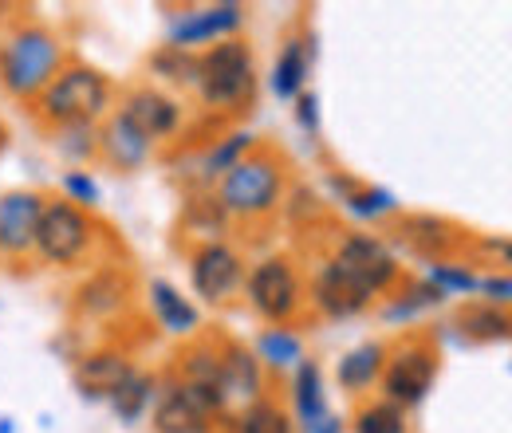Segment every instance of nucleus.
<instances>
[{
    "label": "nucleus",
    "mask_w": 512,
    "mask_h": 433,
    "mask_svg": "<svg viewBox=\"0 0 512 433\" xmlns=\"http://www.w3.org/2000/svg\"><path fill=\"white\" fill-rule=\"evenodd\" d=\"M150 71L166 83H178V87H197V56L193 52H182V48H158L150 56Z\"/></svg>",
    "instance_id": "obj_30"
},
{
    "label": "nucleus",
    "mask_w": 512,
    "mask_h": 433,
    "mask_svg": "<svg viewBox=\"0 0 512 433\" xmlns=\"http://www.w3.org/2000/svg\"><path fill=\"white\" fill-rule=\"evenodd\" d=\"M485 248H489V252H497V256L512 268V237L509 241H485Z\"/></svg>",
    "instance_id": "obj_38"
},
{
    "label": "nucleus",
    "mask_w": 512,
    "mask_h": 433,
    "mask_svg": "<svg viewBox=\"0 0 512 433\" xmlns=\"http://www.w3.org/2000/svg\"><path fill=\"white\" fill-rule=\"evenodd\" d=\"M312 304L323 315H331V319H351L363 308H371V300L363 292H355L331 264H323L320 272H316V280H312Z\"/></svg>",
    "instance_id": "obj_18"
},
{
    "label": "nucleus",
    "mask_w": 512,
    "mask_h": 433,
    "mask_svg": "<svg viewBox=\"0 0 512 433\" xmlns=\"http://www.w3.org/2000/svg\"><path fill=\"white\" fill-rule=\"evenodd\" d=\"M296 119H300V126H304L308 134H320V99H316L312 91H304V95L296 99Z\"/></svg>",
    "instance_id": "obj_36"
},
{
    "label": "nucleus",
    "mask_w": 512,
    "mask_h": 433,
    "mask_svg": "<svg viewBox=\"0 0 512 433\" xmlns=\"http://www.w3.org/2000/svg\"><path fill=\"white\" fill-rule=\"evenodd\" d=\"M256 359H260V367H300L304 363V339L288 327H268L256 339Z\"/></svg>",
    "instance_id": "obj_24"
},
{
    "label": "nucleus",
    "mask_w": 512,
    "mask_h": 433,
    "mask_svg": "<svg viewBox=\"0 0 512 433\" xmlns=\"http://www.w3.org/2000/svg\"><path fill=\"white\" fill-rule=\"evenodd\" d=\"M292 402H296V418H300L304 433H312L323 418L331 414V410H327V394H323L320 363L304 359V363L296 367V378H292Z\"/></svg>",
    "instance_id": "obj_21"
},
{
    "label": "nucleus",
    "mask_w": 512,
    "mask_h": 433,
    "mask_svg": "<svg viewBox=\"0 0 512 433\" xmlns=\"http://www.w3.org/2000/svg\"><path fill=\"white\" fill-rule=\"evenodd\" d=\"M308 71H312V44L300 40V36L284 40L280 56L272 63V95L276 99H300L304 83H308Z\"/></svg>",
    "instance_id": "obj_19"
},
{
    "label": "nucleus",
    "mask_w": 512,
    "mask_h": 433,
    "mask_svg": "<svg viewBox=\"0 0 512 433\" xmlns=\"http://www.w3.org/2000/svg\"><path fill=\"white\" fill-rule=\"evenodd\" d=\"M123 300H127V276L123 272H99L79 292V308L87 315H111V311L123 308Z\"/></svg>",
    "instance_id": "obj_25"
},
{
    "label": "nucleus",
    "mask_w": 512,
    "mask_h": 433,
    "mask_svg": "<svg viewBox=\"0 0 512 433\" xmlns=\"http://www.w3.org/2000/svg\"><path fill=\"white\" fill-rule=\"evenodd\" d=\"M312 433H343V422H339L335 414H327V418H323V422Z\"/></svg>",
    "instance_id": "obj_39"
},
{
    "label": "nucleus",
    "mask_w": 512,
    "mask_h": 433,
    "mask_svg": "<svg viewBox=\"0 0 512 433\" xmlns=\"http://www.w3.org/2000/svg\"><path fill=\"white\" fill-rule=\"evenodd\" d=\"M190 284L205 304H225L245 288V260L225 241H205L190 256Z\"/></svg>",
    "instance_id": "obj_10"
},
{
    "label": "nucleus",
    "mask_w": 512,
    "mask_h": 433,
    "mask_svg": "<svg viewBox=\"0 0 512 433\" xmlns=\"http://www.w3.org/2000/svg\"><path fill=\"white\" fill-rule=\"evenodd\" d=\"M221 394H225V406L229 402L253 406L264 398V367H260L256 351L241 347V343L221 347Z\"/></svg>",
    "instance_id": "obj_14"
},
{
    "label": "nucleus",
    "mask_w": 512,
    "mask_h": 433,
    "mask_svg": "<svg viewBox=\"0 0 512 433\" xmlns=\"http://www.w3.org/2000/svg\"><path fill=\"white\" fill-rule=\"evenodd\" d=\"M197 95L209 111H245L256 95V60L245 40H221L197 56Z\"/></svg>",
    "instance_id": "obj_2"
},
{
    "label": "nucleus",
    "mask_w": 512,
    "mask_h": 433,
    "mask_svg": "<svg viewBox=\"0 0 512 433\" xmlns=\"http://www.w3.org/2000/svg\"><path fill=\"white\" fill-rule=\"evenodd\" d=\"M225 410V402L217 394H205L190 382H170L162 394H158V406H154V430L158 433H209L213 430V418Z\"/></svg>",
    "instance_id": "obj_9"
},
{
    "label": "nucleus",
    "mask_w": 512,
    "mask_h": 433,
    "mask_svg": "<svg viewBox=\"0 0 512 433\" xmlns=\"http://www.w3.org/2000/svg\"><path fill=\"white\" fill-rule=\"evenodd\" d=\"M343 205H347L355 217H363V221H379V217L398 213V197H394L390 189H379V186H347Z\"/></svg>",
    "instance_id": "obj_32"
},
{
    "label": "nucleus",
    "mask_w": 512,
    "mask_h": 433,
    "mask_svg": "<svg viewBox=\"0 0 512 433\" xmlns=\"http://www.w3.org/2000/svg\"><path fill=\"white\" fill-rule=\"evenodd\" d=\"M398 233H402L406 245L414 248V252H422V256H442V252H449V248L461 241L457 229L449 221H442V217H434V213H410V217H402Z\"/></svg>",
    "instance_id": "obj_22"
},
{
    "label": "nucleus",
    "mask_w": 512,
    "mask_h": 433,
    "mask_svg": "<svg viewBox=\"0 0 512 433\" xmlns=\"http://www.w3.org/2000/svg\"><path fill=\"white\" fill-rule=\"evenodd\" d=\"M91 245H95V221L87 209L71 205L67 197L44 205L40 225H36V245H32L44 264L71 268L91 252Z\"/></svg>",
    "instance_id": "obj_5"
},
{
    "label": "nucleus",
    "mask_w": 512,
    "mask_h": 433,
    "mask_svg": "<svg viewBox=\"0 0 512 433\" xmlns=\"http://www.w3.org/2000/svg\"><path fill=\"white\" fill-rule=\"evenodd\" d=\"M150 146H154V142H146L119 111L111 115V123L99 130V154H103L111 166H119V170H138V166L150 158Z\"/></svg>",
    "instance_id": "obj_16"
},
{
    "label": "nucleus",
    "mask_w": 512,
    "mask_h": 433,
    "mask_svg": "<svg viewBox=\"0 0 512 433\" xmlns=\"http://www.w3.org/2000/svg\"><path fill=\"white\" fill-rule=\"evenodd\" d=\"M182 382H190V386L205 390V394H217L225 402V394H221V351H213L205 343L190 347L182 355Z\"/></svg>",
    "instance_id": "obj_26"
},
{
    "label": "nucleus",
    "mask_w": 512,
    "mask_h": 433,
    "mask_svg": "<svg viewBox=\"0 0 512 433\" xmlns=\"http://www.w3.org/2000/svg\"><path fill=\"white\" fill-rule=\"evenodd\" d=\"M134 363H130L123 351H87L79 363H75V386L87 394V398H111L123 382L130 378Z\"/></svg>",
    "instance_id": "obj_15"
},
{
    "label": "nucleus",
    "mask_w": 512,
    "mask_h": 433,
    "mask_svg": "<svg viewBox=\"0 0 512 433\" xmlns=\"http://www.w3.org/2000/svg\"><path fill=\"white\" fill-rule=\"evenodd\" d=\"M64 71V44L44 24H16L0 40V83L16 99H40V91Z\"/></svg>",
    "instance_id": "obj_1"
},
{
    "label": "nucleus",
    "mask_w": 512,
    "mask_h": 433,
    "mask_svg": "<svg viewBox=\"0 0 512 433\" xmlns=\"http://www.w3.org/2000/svg\"><path fill=\"white\" fill-rule=\"evenodd\" d=\"M245 296L260 319H268L272 327H284L304 304V284L288 256H264L245 276Z\"/></svg>",
    "instance_id": "obj_7"
},
{
    "label": "nucleus",
    "mask_w": 512,
    "mask_h": 433,
    "mask_svg": "<svg viewBox=\"0 0 512 433\" xmlns=\"http://www.w3.org/2000/svg\"><path fill=\"white\" fill-rule=\"evenodd\" d=\"M119 115H123L146 142L170 138V134L182 126V107H178L170 95L154 91V87H138V91H130L127 99H123V107H119Z\"/></svg>",
    "instance_id": "obj_13"
},
{
    "label": "nucleus",
    "mask_w": 512,
    "mask_h": 433,
    "mask_svg": "<svg viewBox=\"0 0 512 433\" xmlns=\"http://www.w3.org/2000/svg\"><path fill=\"white\" fill-rule=\"evenodd\" d=\"M477 292H485L489 296V304H512V280L509 276H485L481 284H477Z\"/></svg>",
    "instance_id": "obj_37"
},
{
    "label": "nucleus",
    "mask_w": 512,
    "mask_h": 433,
    "mask_svg": "<svg viewBox=\"0 0 512 433\" xmlns=\"http://www.w3.org/2000/svg\"><path fill=\"white\" fill-rule=\"evenodd\" d=\"M44 205L48 201L36 189H8V193H0V256L32 252Z\"/></svg>",
    "instance_id": "obj_12"
},
{
    "label": "nucleus",
    "mask_w": 512,
    "mask_h": 433,
    "mask_svg": "<svg viewBox=\"0 0 512 433\" xmlns=\"http://www.w3.org/2000/svg\"><path fill=\"white\" fill-rule=\"evenodd\" d=\"M327 264H331L355 292H363L367 300L383 296L386 288H394V280H398V256L390 252L386 241L371 237V233H347V237L335 245Z\"/></svg>",
    "instance_id": "obj_6"
},
{
    "label": "nucleus",
    "mask_w": 512,
    "mask_h": 433,
    "mask_svg": "<svg viewBox=\"0 0 512 433\" xmlns=\"http://www.w3.org/2000/svg\"><path fill=\"white\" fill-rule=\"evenodd\" d=\"M64 193H67V201H71V205H79V209L99 205V186H95V178H91V174H83V170L64 174Z\"/></svg>",
    "instance_id": "obj_35"
},
{
    "label": "nucleus",
    "mask_w": 512,
    "mask_h": 433,
    "mask_svg": "<svg viewBox=\"0 0 512 433\" xmlns=\"http://www.w3.org/2000/svg\"><path fill=\"white\" fill-rule=\"evenodd\" d=\"M0 433H12V422H8V418H0Z\"/></svg>",
    "instance_id": "obj_40"
},
{
    "label": "nucleus",
    "mask_w": 512,
    "mask_h": 433,
    "mask_svg": "<svg viewBox=\"0 0 512 433\" xmlns=\"http://www.w3.org/2000/svg\"><path fill=\"white\" fill-rule=\"evenodd\" d=\"M438 378V351L426 343V339H406L394 355H386L383 367V398L402 406V410H414L426 402L430 386Z\"/></svg>",
    "instance_id": "obj_8"
},
{
    "label": "nucleus",
    "mask_w": 512,
    "mask_h": 433,
    "mask_svg": "<svg viewBox=\"0 0 512 433\" xmlns=\"http://www.w3.org/2000/svg\"><path fill=\"white\" fill-rule=\"evenodd\" d=\"M355 433H410V422H406V410L394 406V402H367L359 406L355 414Z\"/></svg>",
    "instance_id": "obj_29"
},
{
    "label": "nucleus",
    "mask_w": 512,
    "mask_h": 433,
    "mask_svg": "<svg viewBox=\"0 0 512 433\" xmlns=\"http://www.w3.org/2000/svg\"><path fill=\"white\" fill-rule=\"evenodd\" d=\"M426 280H430L442 296H473V292H477V284H481L469 268H457V264H430Z\"/></svg>",
    "instance_id": "obj_34"
},
{
    "label": "nucleus",
    "mask_w": 512,
    "mask_h": 433,
    "mask_svg": "<svg viewBox=\"0 0 512 433\" xmlns=\"http://www.w3.org/2000/svg\"><path fill=\"white\" fill-rule=\"evenodd\" d=\"M383 367H386L383 343H359V347H351V351L339 359L335 378H339V386H343L347 394H363V390H371V386L383 378Z\"/></svg>",
    "instance_id": "obj_20"
},
{
    "label": "nucleus",
    "mask_w": 512,
    "mask_h": 433,
    "mask_svg": "<svg viewBox=\"0 0 512 433\" xmlns=\"http://www.w3.org/2000/svg\"><path fill=\"white\" fill-rule=\"evenodd\" d=\"M111 111V83L103 71L87 67V63H71L64 67L36 99V115L44 123L60 126H91Z\"/></svg>",
    "instance_id": "obj_3"
},
{
    "label": "nucleus",
    "mask_w": 512,
    "mask_h": 433,
    "mask_svg": "<svg viewBox=\"0 0 512 433\" xmlns=\"http://www.w3.org/2000/svg\"><path fill=\"white\" fill-rule=\"evenodd\" d=\"M245 24V8L241 4H209V8H193L170 20V32H166V44L170 48H182L190 52L197 44H221V40H233L237 28Z\"/></svg>",
    "instance_id": "obj_11"
},
{
    "label": "nucleus",
    "mask_w": 512,
    "mask_h": 433,
    "mask_svg": "<svg viewBox=\"0 0 512 433\" xmlns=\"http://www.w3.org/2000/svg\"><path fill=\"white\" fill-rule=\"evenodd\" d=\"M438 304H446V296H442L430 280H418V284H414L406 296H398L383 315L386 319H410V315H418V311H426V308H438Z\"/></svg>",
    "instance_id": "obj_33"
},
{
    "label": "nucleus",
    "mask_w": 512,
    "mask_h": 433,
    "mask_svg": "<svg viewBox=\"0 0 512 433\" xmlns=\"http://www.w3.org/2000/svg\"><path fill=\"white\" fill-rule=\"evenodd\" d=\"M111 402V410H115V418L119 422H138L142 414H146V406L154 402V374L146 371H130V378L107 398Z\"/></svg>",
    "instance_id": "obj_27"
},
{
    "label": "nucleus",
    "mask_w": 512,
    "mask_h": 433,
    "mask_svg": "<svg viewBox=\"0 0 512 433\" xmlns=\"http://www.w3.org/2000/svg\"><path fill=\"white\" fill-rule=\"evenodd\" d=\"M237 433H292V418H288V410L276 406L272 398H260V402L241 410Z\"/></svg>",
    "instance_id": "obj_31"
},
{
    "label": "nucleus",
    "mask_w": 512,
    "mask_h": 433,
    "mask_svg": "<svg viewBox=\"0 0 512 433\" xmlns=\"http://www.w3.org/2000/svg\"><path fill=\"white\" fill-rule=\"evenodd\" d=\"M457 327L477 343H497L512 335V315L497 304H465L457 311Z\"/></svg>",
    "instance_id": "obj_23"
},
{
    "label": "nucleus",
    "mask_w": 512,
    "mask_h": 433,
    "mask_svg": "<svg viewBox=\"0 0 512 433\" xmlns=\"http://www.w3.org/2000/svg\"><path fill=\"white\" fill-rule=\"evenodd\" d=\"M4 12H8V4H0V16H4Z\"/></svg>",
    "instance_id": "obj_41"
},
{
    "label": "nucleus",
    "mask_w": 512,
    "mask_h": 433,
    "mask_svg": "<svg viewBox=\"0 0 512 433\" xmlns=\"http://www.w3.org/2000/svg\"><path fill=\"white\" fill-rule=\"evenodd\" d=\"M253 146H256V134H249V130H237V134L213 142L205 150V158H201V178H225L241 158H249Z\"/></svg>",
    "instance_id": "obj_28"
},
{
    "label": "nucleus",
    "mask_w": 512,
    "mask_h": 433,
    "mask_svg": "<svg viewBox=\"0 0 512 433\" xmlns=\"http://www.w3.org/2000/svg\"><path fill=\"white\" fill-rule=\"evenodd\" d=\"M284 197V170L268 154L241 158L221 182H217V205L233 217H268Z\"/></svg>",
    "instance_id": "obj_4"
},
{
    "label": "nucleus",
    "mask_w": 512,
    "mask_h": 433,
    "mask_svg": "<svg viewBox=\"0 0 512 433\" xmlns=\"http://www.w3.org/2000/svg\"><path fill=\"white\" fill-rule=\"evenodd\" d=\"M146 296H150V311H154V319H158L162 331H170V335H193L201 327L197 308H193L170 280H150Z\"/></svg>",
    "instance_id": "obj_17"
}]
</instances>
